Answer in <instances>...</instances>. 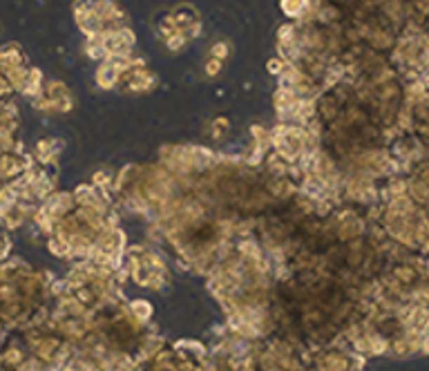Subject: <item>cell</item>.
I'll list each match as a JSON object with an SVG mask.
<instances>
[{
    "label": "cell",
    "instance_id": "6da1fadb",
    "mask_svg": "<svg viewBox=\"0 0 429 371\" xmlns=\"http://www.w3.org/2000/svg\"><path fill=\"white\" fill-rule=\"evenodd\" d=\"M302 7V0H284V9L291 11V14H298Z\"/></svg>",
    "mask_w": 429,
    "mask_h": 371
}]
</instances>
